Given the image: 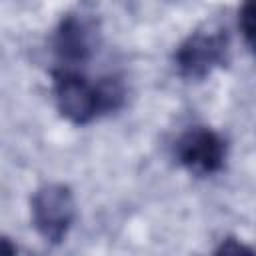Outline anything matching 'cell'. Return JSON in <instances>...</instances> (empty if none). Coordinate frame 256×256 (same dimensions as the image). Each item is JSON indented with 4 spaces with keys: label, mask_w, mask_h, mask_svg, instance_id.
I'll return each instance as SVG.
<instances>
[{
    "label": "cell",
    "mask_w": 256,
    "mask_h": 256,
    "mask_svg": "<svg viewBox=\"0 0 256 256\" xmlns=\"http://www.w3.org/2000/svg\"><path fill=\"white\" fill-rule=\"evenodd\" d=\"M54 98L66 120L72 124H88L98 114L120 108L124 88L118 78H104L92 84L74 70H62L54 76Z\"/></svg>",
    "instance_id": "1"
},
{
    "label": "cell",
    "mask_w": 256,
    "mask_h": 256,
    "mask_svg": "<svg viewBox=\"0 0 256 256\" xmlns=\"http://www.w3.org/2000/svg\"><path fill=\"white\" fill-rule=\"evenodd\" d=\"M32 222L36 232L50 244H60L72 228L76 204L66 184L50 182L40 186L32 196Z\"/></svg>",
    "instance_id": "2"
},
{
    "label": "cell",
    "mask_w": 256,
    "mask_h": 256,
    "mask_svg": "<svg viewBox=\"0 0 256 256\" xmlns=\"http://www.w3.org/2000/svg\"><path fill=\"white\" fill-rule=\"evenodd\" d=\"M228 60V36L224 30H196L176 50L174 62L182 78L202 80Z\"/></svg>",
    "instance_id": "3"
},
{
    "label": "cell",
    "mask_w": 256,
    "mask_h": 256,
    "mask_svg": "<svg viewBox=\"0 0 256 256\" xmlns=\"http://www.w3.org/2000/svg\"><path fill=\"white\" fill-rule=\"evenodd\" d=\"M176 160L196 176L216 174L224 166L226 144L210 128L194 126L176 140Z\"/></svg>",
    "instance_id": "4"
},
{
    "label": "cell",
    "mask_w": 256,
    "mask_h": 256,
    "mask_svg": "<svg viewBox=\"0 0 256 256\" xmlns=\"http://www.w3.org/2000/svg\"><path fill=\"white\" fill-rule=\"evenodd\" d=\"M92 42L88 26L76 16H68L62 20L56 32V52L66 62H84L90 56Z\"/></svg>",
    "instance_id": "5"
},
{
    "label": "cell",
    "mask_w": 256,
    "mask_h": 256,
    "mask_svg": "<svg viewBox=\"0 0 256 256\" xmlns=\"http://www.w3.org/2000/svg\"><path fill=\"white\" fill-rule=\"evenodd\" d=\"M240 28L246 44L256 54V0H244L240 8Z\"/></svg>",
    "instance_id": "6"
},
{
    "label": "cell",
    "mask_w": 256,
    "mask_h": 256,
    "mask_svg": "<svg viewBox=\"0 0 256 256\" xmlns=\"http://www.w3.org/2000/svg\"><path fill=\"white\" fill-rule=\"evenodd\" d=\"M216 252H218V254H240V252L252 254V248L242 246V244H236V240H234V238H228L226 242H222V246H220Z\"/></svg>",
    "instance_id": "7"
}]
</instances>
